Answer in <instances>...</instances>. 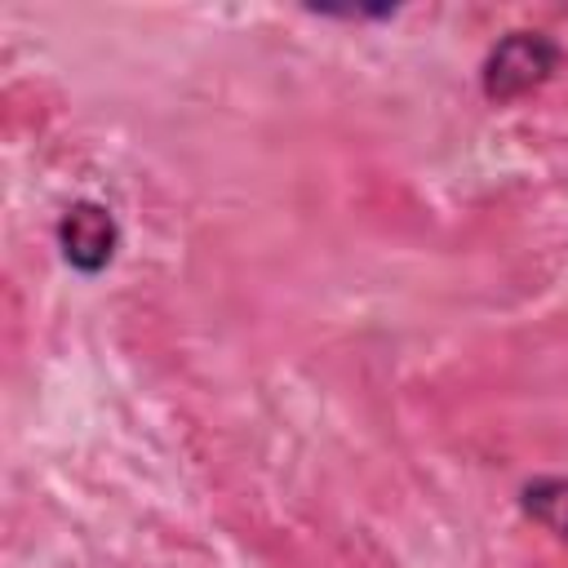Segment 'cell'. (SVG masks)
I'll return each instance as SVG.
<instances>
[{
    "mask_svg": "<svg viewBox=\"0 0 568 568\" xmlns=\"http://www.w3.org/2000/svg\"><path fill=\"white\" fill-rule=\"evenodd\" d=\"M559 62V49L537 36V31H515L510 40H501L488 58V71H484V89L493 98H515L532 84H541Z\"/></svg>",
    "mask_w": 568,
    "mask_h": 568,
    "instance_id": "6da1fadb",
    "label": "cell"
},
{
    "mask_svg": "<svg viewBox=\"0 0 568 568\" xmlns=\"http://www.w3.org/2000/svg\"><path fill=\"white\" fill-rule=\"evenodd\" d=\"M115 222L106 209L98 204H71L58 222V244H62V257L84 271V275H98L111 257H115Z\"/></svg>",
    "mask_w": 568,
    "mask_h": 568,
    "instance_id": "7a4b0ae2",
    "label": "cell"
},
{
    "mask_svg": "<svg viewBox=\"0 0 568 568\" xmlns=\"http://www.w3.org/2000/svg\"><path fill=\"white\" fill-rule=\"evenodd\" d=\"M524 510H528V519H537L559 546H568V479L541 475V479L524 484Z\"/></svg>",
    "mask_w": 568,
    "mask_h": 568,
    "instance_id": "3957f363",
    "label": "cell"
}]
</instances>
